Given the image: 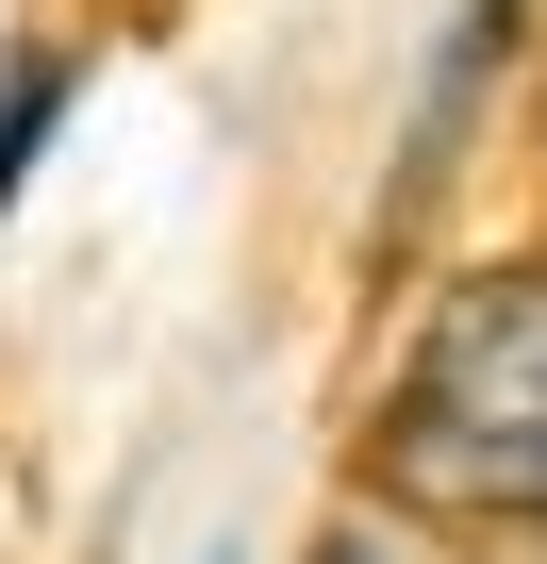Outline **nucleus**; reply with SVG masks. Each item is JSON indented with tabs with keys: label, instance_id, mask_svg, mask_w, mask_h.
I'll return each mask as SVG.
<instances>
[{
	"label": "nucleus",
	"instance_id": "nucleus-1",
	"mask_svg": "<svg viewBox=\"0 0 547 564\" xmlns=\"http://www.w3.org/2000/svg\"><path fill=\"white\" fill-rule=\"evenodd\" d=\"M365 498L415 531H547V249L415 300L365 399Z\"/></svg>",
	"mask_w": 547,
	"mask_h": 564
},
{
	"label": "nucleus",
	"instance_id": "nucleus-2",
	"mask_svg": "<svg viewBox=\"0 0 547 564\" xmlns=\"http://www.w3.org/2000/svg\"><path fill=\"white\" fill-rule=\"evenodd\" d=\"M51 117H67V51H34L18 84H0V199L34 183V150H51Z\"/></svg>",
	"mask_w": 547,
	"mask_h": 564
},
{
	"label": "nucleus",
	"instance_id": "nucleus-3",
	"mask_svg": "<svg viewBox=\"0 0 547 564\" xmlns=\"http://www.w3.org/2000/svg\"><path fill=\"white\" fill-rule=\"evenodd\" d=\"M316 564H464V547H448V531H415V514H382V498H365V514H349V531H332V547H316Z\"/></svg>",
	"mask_w": 547,
	"mask_h": 564
}]
</instances>
